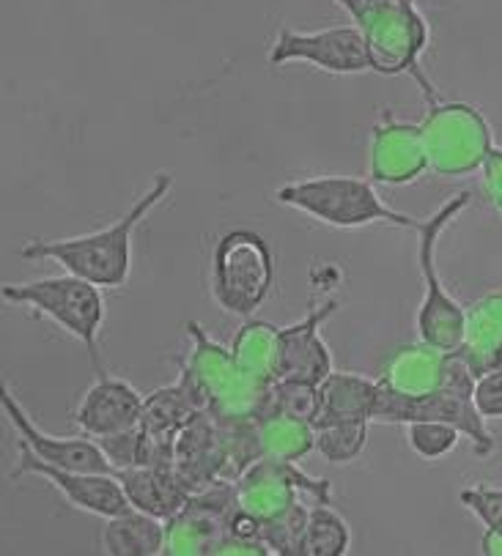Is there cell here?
<instances>
[{
	"mask_svg": "<svg viewBox=\"0 0 502 556\" xmlns=\"http://www.w3.org/2000/svg\"><path fill=\"white\" fill-rule=\"evenodd\" d=\"M174 190L171 173H156L143 195L108 228L72 239H34L20 250L25 261H52L70 275L86 277L99 288H124L133 275V239L146 217Z\"/></svg>",
	"mask_w": 502,
	"mask_h": 556,
	"instance_id": "6da1fadb",
	"label": "cell"
},
{
	"mask_svg": "<svg viewBox=\"0 0 502 556\" xmlns=\"http://www.w3.org/2000/svg\"><path fill=\"white\" fill-rule=\"evenodd\" d=\"M187 338L190 354L179 362L176 384L190 406L217 419H259L266 412L272 384L244 374L231 349L217 343L198 321H187Z\"/></svg>",
	"mask_w": 502,
	"mask_h": 556,
	"instance_id": "7a4b0ae2",
	"label": "cell"
},
{
	"mask_svg": "<svg viewBox=\"0 0 502 556\" xmlns=\"http://www.w3.org/2000/svg\"><path fill=\"white\" fill-rule=\"evenodd\" d=\"M379 381V379H376ZM475 376L462 356L451 351V376L437 390L421 392V395H406V392L390 390L379 381L376 384V403H374V422L385 425H410V422H448L456 425L475 455L489 458L494 453L497 442L491 437L489 425L480 417L475 406Z\"/></svg>",
	"mask_w": 502,
	"mask_h": 556,
	"instance_id": "3957f363",
	"label": "cell"
},
{
	"mask_svg": "<svg viewBox=\"0 0 502 556\" xmlns=\"http://www.w3.org/2000/svg\"><path fill=\"white\" fill-rule=\"evenodd\" d=\"M363 34L371 72L385 77L412 75L426 83L421 58L431 30L415 0H335Z\"/></svg>",
	"mask_w": 502,
	"mask_h": 556,
	"instance_id": "277c9868",
	"label": "cell"
},
{
	"mask_svg": "<svg viewBox=\"0 0 502 556\" xmlns=\"http://www.w3.org/2000/svg\"><path fill=\"white\" fill-rule=\"evenodd\" d=\"M280 206L297 208L329 228H365V225H393V228L417 230L421 219L387 206L376 187L357 176H316L305 181L284 184L275 192Z\"/></svg>",
	"mask_w": 502,
	"mask_h": 556,
	"instance_id": "5b68a950",
	"label": "cell"
},
{
	"mask_svg": "<svg viewBox=\"0 0 502 556\" xmlns=\"http://www.w3.org/2000/svg\"><path fill=\"white\" fill-rule=\"evenodd\" d=\"M209 288L228 316L250 318L275 288V253L253 228H231L219 236L209 264Z\"/></svg>",
	"mask_w": 502,
	"mask_h": 556,
	"instance_id": "8992f818",
	"label": "cell"
},
{
	"mask_svg": "<svg viewBox=\"0 0 502 556\" xmlns=\"http://www.w3.org/2000/svg\"><path fill=\"white\" fill-rule=\"evenodd\" d=\"M0 296L59 324L66 334L83 343L97 374H102L104 367L102 354H99V332L104 324L102 288L93 286L86 277L64 271V275L41 277V280L30 282H3Z\"/></svg>",
	"mask_w": 502,
	"mask_h": 556,
	"instance_id": "52a82bcc",
	"label": "cell"
},
{
	"mask_svg": "<svg viewBox=\"0 0 502 556\" xmlns=\"http://www.w3.org/2000/svg\"><path fill=\"white\" fill-rule=\"evenodd\" d=\"M469 203H473V192H456V195L448 198L431 217L421 219V225H417L415 230L417 269H421L423 280V302L415 318L417 338L444 351H456L459 345H462L467 307H464V304L444 288V282L439 280L437 250L439 239H442V233L448 230V225H451Z\"/></svg>",
	"mask_w": 502,
	"mask_h": 556,
	"instance_id": "ba28073f",
	"label": "cell"
},
{
	"mask_svg": "<svg viewBox=\"0 0 502 556\" xmlns=\"http://www.w3.org/2000/svg\"><path fill=\"white\" fill-rule=\"evenodd\" d=\"M428 110L423 118V143L428 170L437 176H464L484 167L494 149L489 121L478 108L464 102H439L437 91L426 93Z\"/></svg>",
	"mask_w": 502,
	"mask_h": 556,
	"instance_id": "9c48e42d",
	"label": "cell"
},
{
	"mask_svg": "<svg viewBox=\"0 0 502 556\" xmlns=\"http://www.w3.org/2000/svg\"><path fill=\"white\" fill-rule=\"evenodd\" d=\"M302 496H311L313 505H332V485L327 477H313L302 471L297 460L261 455L237 480L239 507L261 521L280 516Z\"/></svg>",
	"mask_w": 502,
	"mask_h": 556,
	"instance_id": "30bf717a",
	"label": "cell"
},
{
	"mask_svg": "<svg viewBox=\"0 0 502 556\" xmlns=\"http://www.w3.org/2000/svg\"><path fill=\"white\" fill-rule=\"evenodd\" d=\"M302 61L329 75L371 72V55L357 25H335L324 30H277L269 47V64L284 66Z\"/></svg>",
	"mask_w": 502,
	"mask_h": 556,
	"instance_id": "8fae6325",
	"label": "cell"
},
{
	"mask_svg": "<svg viewBox=\"0 0 502 556\" xmlns=\"http://www.w3.org/2000/svg\"><path fill=\"white\" fill-rule=\"evenodd\" d=\"M237 507V482H212V485L196 491L190 496V502L171 521H165V554H212L214 545L226 538L228 521H231Z\"/></svg>",
	"mask_w": 502,
	"mask_h": 556,
	"instance_id": "7c38bea8",
	"label": "cell"
},
{
	"mask_svg": "<svg viewBox=\"0 0 502 556\" xmlns=\"http://www.w3.org/2000/svg\"><path fill=\"white\" fill-rule=\"evenodd\" d=\"M0 406L3 414L12 422V428L17 430L20 444L28 447L36 458H41L45 464L59 466V469H72V471H99V475H116L110 458L104 455L102 444L91 437H55V433H47L39 425L34 422L28 412L20 406V401L14 397V392L9 390V384L3 381L0 384Z\"/></svg>",
	"mask_w": 502,
	"mask_h": 556,
	"instance_id": "4fadbf2b",
	"label": "cell"
},
{
	"mask_svg": "<svg viewBox=\"0 0 502 556\" xmlns=\"http://www.w3.org/2000/svg\"><path fill=\"white\" fill-rule=\"evenodd\" d=\"M23 475L41 477V480L50 482L72 507H77V510L83 513H91V516L102 518V521L104 518L118 516V513H127L129 507H133L116 475L59 469V466H50L41 458H36L28 447L17 444V469L12 471V477L17 480V477Z\"/></svg>",
	"mask_w": 502,
	"mask_h": 556,
	"instance_id": "5bb4252c",
	"label": "cell"
},
{
	"mask_svg": "<svg viewBox=\"0 0 502 556\" xmlns=\"http://www.w3.org/2000/svg\"><path fill=\"white\" fill-rule=\"evenodd\" d=\"M341 311V302L335 296L316 304L302 321L291 327H280L277 338V379L305 381V384H322L332 374V354L324 343L322 327Z\"/></svg>",
	"mask_w": 502,
	"mask_h": 556,
	"instance_id": "9a60e30c",
	"label": "cell"
},
{
	"mask_svg": "<svg viewBox=\"0 0 502 556\" xmlns=\"http://www.w3.org/2000/svg\"><path fill=\"white\" fill-rule=\"evenodd\" d=\"M146 397L118 376L97 374V381L83 392L75 408V425L91 439H108L138 428Z\"/></svg>",
	"mask_w": 502,
	"mask_h": 556,
	"instance_id": "2e32d148",
	"label": "cell"
},
{
	"mask_svg": "<svg viewBox=\"0 0 502 556\" xmlns=\"http://www.w3.org/2000/svg\"><path fill=\"white\" fill-rule=\"evenodd\" d=\"M368 151L371 178L379 184L399 187V184L415 181L417 176H423V170H428L421 124L396 121L390 113H385V118L371 132Z\"/></svg>",
	"mask_w": 502,
	"mask_h": 556,
	"instance_id": "e0dca14e",
	"label": "cell"
},
{
	"mask_svg": "<svg viewBox=\"0 0 502 556\" xmlns=\"http://www.w3.org/2000/svg\"><path fill=\"white\" fill-rule=\"evenodd\" d=\"M116 477L135 510H143L162 521H171L192 496V488L179 475L176 464L129 466L118 469Z\"/></svg>",
	"mask_w": 502,
	"mask_h": 556,
	"instance_id": "ac0fdd59",
	"label": "cell"
},
{
	"mask_svg": "<svg viewBox=\"0 0 502 556\" xmlns=\"http://www.w3.org/2000/svg\"><path fill=\"white\" fill-rule=\"evenodd\" d=\"M448 374H451V351L417 340V343L399 349L385 362L379 381L390 390L421 395V392L442 387L448 381Z\"/></svg>",
	"mask_w": 502,
	"mask_h": 556,
	"instance_id": "d6986e66",
	"label": "cell"
},
{
	"mask_svg": "<svg viewBox=\"0 0 502 556\" xmlns=\"http://www.w3.org/2000/svg\"><path fill=\"white\" fill-rule=\"evenodd\" d=\"M475 379L502 365V291L489 293L467 307L464 338L456 349Z\"/></svg>",
	"mask_w": 502,
	"mask_h": 556,
	"instance_id": "ffe728a7",
	"label": "cell"
},
{
	"mask_svg": "<svg viewBox=\"0 0 502 556\" xmlns=\"http://www.w3.org/2000/svg\"><path fill=\"white\" fill-rule=\"evenodd\" d=\"M167 523L143 510L129 507L113 518H104L99 551L104 556H160L165 554Z\"/></svg>",
	"mask_w": 502,
	"mask_h": 556,
	"instance_id": "44dd1931",
	"label": "cell"
},
{
	"mask_svg": "<svg viewBox=\"0 0 502 556\" xmlns=\"http://www.w3.org/2000/svg\"><path fill=\"white\" fill-rule=\"evenodd\" d=\"M376 384L379 381L368 379V376L332 370L318 384L322 406H318V417L313 422V428L327 422H343V419H371L374 422Z\"/></svg>",
	"mask_w": 502,
	"mask_h": 556,
	"instance_id": "7402d4cb",
	"label": "cell"
},
{
	"mask_svg": "<svg viewBox=\"0 0 502 556\" xmlns=\"http://www.w3.org/2000/svg\"><path fill=\"white\" fill-rule=\"evenodd\" d=\"M277 338L280 327L259 318H248L231 340V354L237 365L264 384L277 381Z\"/></svg>",
	"mask_w": 502,
	"mask_h": 556,
	"instance_id": "603a6c76",
	"label": "cell"
},
{
	"mask_svg": "<svg viewBox=\"0 0 502 556\" xmlns=\"http://www.w3.org/2000/svg\"><path fill=\"white\" fill-rule=\"evenodd\" d=\"M261 453L280 460H300L316 450V428L305 419L286 417V414H264L259 417Z\"/></svg>",
	"mask_w": 502,
	"mask_h": 556,
	"instance_id": "cb8c5ba5",
	"label": "cell"
},
{
	"mask_svg": "<svg viewBox=\"0 0 502 556\" xmlns=\"http://www.w3.org/2000/svg\"><path fill=\"white\" fill-rule=\"evenodd\" d=\"M352 548V529L332 505H313L308 516L302 556H347Z\"/></svg>",
	"mask_w": 502,
	"mask_h": 556,
	"instance_id": "d4e9b609",
	"label": "cell"
},
{
	"mask_svg": "<svg viewBox=\"0 0 502 556\" xmlns=\"http://www.w3.org/2000/svg\"><path fill=\"white\" fill-rule=\"evenodd\" d=\"M371 419H343V422L316 425V453L329 464H352L368 444Z\"/></svg>",
	"mask_w": 502,
	"mask_h": 556,
	"instance_id": "484cf974",
	"label": "cell"
},
{
	"mask_svg": "<svg viewBox=\"0 0 502 556\" xmlns=\"http://www.w3.org/2000/svg\"><path fill=\"white\" fill-rule=\"evenodd\" d=\"M308 516H311V507L302 505L300 500L280 516L266 518V521H261V543L269 548V554L302 556Z\"/></svg>",
	"mask_w": 502,
	"mask_h": 556,
	"instance_id": "4316f807",
	"label": "cell"
},
{
	"mask_svg": "<svg viewBox=\"0 0 502 556\" xmlns=\"http://www.w3.org/2000/svg\"><path fill=\"white\" fill-rule=\"evenodd\" d=\"M318 406H322V392H318L316 384L277 379L269 390V403H266L264 414H286V417L316 422Z\"/></svg>",
	"mask_w": 502,
	"mask_h": 556,
	"instance_id": "83f0119b",
	"label": "cell"
},
{
	"mask_svg": "<svg viewBox=\"0 0 502 556\" xmlns=\"http://www.w3.org/2000/svg\"><path fill=\"white\" fill-rule=\"evenodd\" d=\"M464 439L456 425L448 422H410L406 425V442L412 453L423 460H442L459 447Z\"/></svg>",
	"mask_w": 502,
	"mask_h": 556,
	"instance_id": "f1b7e54d",
	"label": "cell"
},
{
	"mask_svg": "<svg viewBox=\"0 0 502 556\" xmlns=\"http://www.w3.org/2000/svg\"><path fill=\"white\" fill-rule=\"evenodd\" d=\"M459 500L486 529L502 532V485H469L459 493Z\"/></svg>",
	"mask_w": 502,
	"mask_h": 556,
	"instance_id": "f546056e",
	"label": "cell"
},
{
	"mask_svg": "<svg viewBox=\"0 0 502 556\" xmlns=\"http://www.w3.org/2000/svg\"><path fill=\"white\" fill-rule=\"evenodd\" d=\"M473 397L480 417H484L486 422H489V419H502V365L475 381Z\"/></svg>",
	"mask_w": 502,
	"mask_h": 556,
	"instance_id": "4dcf8cb0",
	"label": "cell"
},
{
	"mask_svg": "<svg viewBox=\"0 0 502 556\" xmlns=\"http://www.w3.org/2000/svg\"><path fill=\"white\" fill-rule=\"evenodd\" d=\"M484 184H486V192H489L491 203H494L497 212L502 214V149L500 146H494L491 149V154L486 156L484 162Z\"/></svg>",
	"mask_w": 502,
	"mask_h": 556,
	"instance_id": "1f68e13d",
	"label": "cell"
},
{
	"mask_svg": "<svg viewBox=\"0 0 502 556\" xmlns=\"http://www.w3.org/2000/svg\"><path fill=\"white\" fill-rule=\"evenodd\" d=\"M480 554L502 556V532H497V529H486L484 540H480Z\"/></svg>",
	"mask_w": 502,
	"mask_h": 556,
	"instance_id": "d6a6232c",
	"label": "cell"
}]
</instances>
